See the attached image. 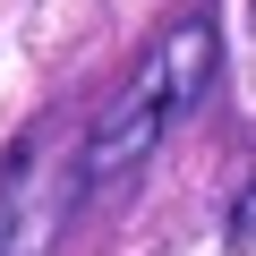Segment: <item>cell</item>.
I'll use <instances>...</instances> for the list:
<instances>
[{
    "instance_id": "cell-1",
    "label": "cell",
    "mask_w": 256,
    "mask_h": 256,
    "mask_svg": "<svg viewBox=\"0 0 256 256\" xmlns=\"http://www.w3.org/2000/svg\"><path fill=\"white\" fill-rule=\"evenodd\" d=\"M222 86V26L214 18H180L171 34L146 43V60L111 86V102L94 111L86 146H77V188L86 205H120L154 171V154L196 120V102Z\"/></svg>"
},
{
    "instance_id": "cell-2",
    "label": "cell",
    "mask_w": 256,
    "mask_h": 256,
    "mask_svg": "<svg viewBox=\"0 0 256 256\" xmlns=\"http://www.w3.org/2000/svg\"><path fill=\"white\" fill-rule=\"evenodd\" d=\"M77 214H86L77 154H52L43 137H26L0 171V256H60Z\"/></svg>"
},
{
    "instance_id": "cell-3",
    "label": "cell",
    "mask_w": 256,
    "mask_h": 256,
    "mask_svg": "<svg viewBox=\"0 0 256 256\" xmlns=\"http://www.w3.org/2000/svg\"><path fill=\"white\" fill-rule=\"evenodd\" d=\"M222 248H230V256H256V180L230 196V214H222Z\"/></svg>"
},
{
    "instance_id": "cell-4",
    "label": "cell",
    "mask_w": 256,
    "mask_h": 256,
    "mask_svg": "<svg viewBox=\"0 0 256 256\" xmlns=\"http://www.w3.org/2000/svg\"><path fill=\"white\" fill-rule=\"evenodd\" d=\"M248 26H256V0H248Z\"/></svg>"
}]
</instances>
